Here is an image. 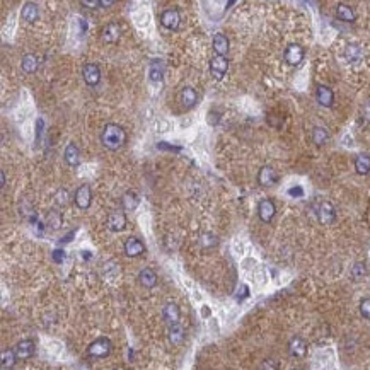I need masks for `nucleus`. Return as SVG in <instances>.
Segmentation results:
<instances>
[{"label":"nucleus","mask_w":370,"mask_h":370,"mask_svg":"<svg viewBox=\"0 0 370 370\" xmlns=\"http://www.w3.org/2000/svg\"><path fill=\"white\" fill-rule=\"evenodd\" d=\"M126 140H128V137H126L125 128L120 125H116V123H108L104 126V130H102V133H101L102 147L108 148V150H111V152L123 148Z\"/></svg>","instance_id":"1"},{"label":"nucleus","mask_w":370,"mask_h":370,"mask_svg":"<svg viewBox=\"0 0 370 370\" xmlns=\"http://www.w3.org/2000/svg\"><path fill=\"white\" fill-rule=\"evenodd\" d=\"M113 350V343L110 338H96L91 345L87 346V355L91 356V358H106V356H110Z\"/></svg>","instance_id":"2"},{"label":"nucleus","mask_w":370,"mask_h":370,"mask_svg":"<svg viewBox=\"0 0 370 370\" xmlns=\"http://www.w3.org/2000/svg\"><path fill=\"white\" fill-rule=\"evenodd\" d=\"M74 203L79 210H87L91 208L92 203V189L89 184H80L74 193Z\"/></svg>","instance_id":"3"},{"label":"nucleus","mask_w":370,"mask_h":370,"mask_svg":"<svg viewBox=\"0 0 370 370\" xmlns=\"http://www.w3.org/2000/svg\"><path fill=\"white\" fill-rule=\"evenodd\" d=\"M304 57H305V49L302 48L299 43H290L285 48V53H283V58H285V62L290 67L300 65L302 60H304Z\"/></svg>","instance_id":"4"},{"label":"nucleus","mask_w":370,"mask_h":370,"mask_svg":"<svg viewBox=\"0 0 370 370\" xmlns=\"http://www.w3.org/2000/svg\"><path fill=\"white\" fill-rule=\"evenodd\" d=\"M229 70V60L225 55H215L210 60V74L215 80H222Z\"/></svg>","instance_id":"5"},{"label":"nucleus","mask_w":370,"mask_h":370,"mask_svg":"<svg viewBox=\"0 0 370 370\" xmlns=\"http://www.w3.org/2000/svg\"><path fill=\"white\" fill-rule=\"evenodd\" d=\"M181 24V14L178 9H166L161 14V26L169 31H176Z\"/></svg>","instance_id":"6"},{"label":"nucleus","mask_w":370,"mask_h":370,"mask_svg":"<svg viewBox=\"0 0 370 370\" xmlns=\"http://www.w3.org/2000/svg\"><path fill=\"white\" fill-rule=\"evenodd\" d=\"M275 215H277V205H275V201L270 200V198L261 200L258 205V217L261 219V222L270 224L275 219Z\"/></svg>","instance_id":"7"},{"label":"nucleus","mask_w":370,"mask_h":370,"mask_svg":"<svg viewBox=\"0 0 370 370\" xmlns=\"http://www.w3.org/2000/svg\"><path fill=\"white\" fill-rule=\"evenodd\" d=\"M82 79L91 87H96L101 82V69H99L97 63H85L82 69Z\"/></svg>","instance_id":"8"},{"label":"nucleus","mask_w":370,"mask_h":370,"mask_svg":"<svg viewBox=\"0 0 370 370\" xmlns=\"http://www.w3.org/2000/svg\"><path fill=\"white\" fill-rule=\"evenodd\" d=\"M126 224H128V220H126L125 212H118V210L111 212L106 220V227L110 229L111 232H123L126 229Z\"/></svg>","instance_id":"9"},{"label":"nucleus","mask_w":370,"mask_h":370,"mask_svg":"<svg viewBox=\"0 0 370 370\" xmlns=\"http://www.w3.org/2000/svg\"><path fill=\"white\" fill-rule=\"evenodd\" d=\"M318 220L321 225H331L336 220V210L329 201H323L318 206Z\"/></svg>","instance_id":"10"},{"label":"nucleus","mask_w":370,"mask_h":370,"mask_svg":"<svg viewBox=\"0 0 370 370\" xmlns=\"http://www.w3.org/2000/svg\"><path fill=\"white\" fill-rule=\"evenodd\" d=\"M123 249H125V254L130 256V258H138V256H142L143 252H145V244H143L138 237L132 236L125 241Z\"/></svg>","instance_id":"11"},{"label":"nucleus","mask_w":370,"mask_h":370,"mask_svg":"<svg viewBox=\"0 0 370 370\" xmlns=\"http://www.w3.org/2000/svg\"><path fill=\"white\" fill-rule=\"evenodd\" d=\"M120 38H121V26L118 24V22H110V24H106L101 31V41L102 43L113 44V43L118 41Z\"/></svg>","instance_id":"12"},{"label":"nucleus","mask_w":370,"mask_h":370,"mask_svg":"<svg viewBox=\"0 0 370 370\" xmlns=\"http://www.w3.org/2000/svg\"><path fill=\"white\" fill-rule=\"evenodd\" d=\"M34 350H36V343L33 340H22L14 346L17 360H29L34 355Z\"/></svg>","instance_id":"13"},{"label":"nucleus","mask_w":370,"mask_h":370,"mask_svg":"<svg viewBox=\"0 0 370 370\" xmlns=\"http://www.w3.org/2000/svg\"><path fill=\"white\" fill-rule=\"evenodd\" d=\"M258 183L261 186H273L278 183V174L272 166H263L258 173Z\"/></svg>","instance_id":"14"},{"label":"nucleus","mask_w":370,"mask_h":370,"mask_svg":"<svg viewBox=\"0 0 370 370\" xmlns=\"http://www.w3.org/2000/svg\"><path fill=\"white\" fill-rule=\"evenodd\" d=\"M288 353L295 358H304L307 355V343L302 340L300 336H295L288 341Z\"/></svg>","instance_id":"15"},{"label":"nucleus","mask_w":370,"mask_h":370,"mask_svg":"<svg viewBox=\"0 0 370 370\" xmlns=\"http://www.w3.org/2000/svg\"><path fill=\"white\" fill-rule=\"evenodd\" d=\"M315 99L323 108H331L335 102V92L328 87V85H318L315 89Z\"/></svg>","instance_id":"16"},{"label":"nucleus","mask_w":370,"mask_h":370,"mask_svg":"<svg viewBox=\"0 0 370 370\" xmlns=\"http://www.w3.org/2000/svg\"><path fill=\"white\" fill-rule=\"evenodd\" d=\"M63 159H65V162L70 166V168H77V166L80 164V150L74 142H70L69 145L65 147Z\"/></svg>","instance_id":"17"},{"label":"nucleus","mask_w":370,"mask_h":370,"mask_svg":"<svg viewBox=\"0 0 370 370\" xmlns=\"http://www.w3.org/2000/svg\"><path fill=\"white\" fill-rule=\"evenodd\" d=\"M21 17L22 21H26L28 24H34L39 17V9L34 2H26L21 9Z\"/></svg>","instance_id":"18"},{"label":"nucleus","mask_w":370,"mask_h":370,"mask_svg":"<svg viewBox=\"0 0 370 370\" xmlns=\"http://www.w3.org/2000/svg\"><path fill=\"white\" fill-rule=\"evenodd\" d=\"M138 282L143 288H154L157 285V273L152 268H143L138 273Z\"/></svg>","instance_id":"19"},{"label":"nucleus","mask_w":370,"mask_h":370,"mask_svg":"<svg viewBox=\"0 0 370 370\" xmlns=\"http://www.w3.org/2000/svg\"><path fill=\"white\" fill-rule=\"evenodd\" d=\"M179 99H181V104L184 110H191L198 102V92L193 87H184L181 94H179Z\"/></svg>","instance_id":"20"},{"label":"nucleus","mask_w":370,"mask_h":370,"mask_svg":"<svg viewBox=\"0 0 370 370\" xmlns=\"http://www.w3.org/2000/svg\"><path fill=\"white\" fill-rule=\"evenodd\" d=\"M212 46H214L217 55H227L229 48H231V43H229V38L222 33H217L212 39Z\"/></svg>","instance_id":"21"},{"label":"nucleus","mask_w":370,"mask_h":370,"mask_svg":"<svg viewBox=\"0 0 370 370\" xmlns=\"http://www.w3.org/2000/svg\"><path fill=\"white\" fill-rule=\"evenodd\" d=\"M121 205H123V210L126 212H133L137 210V206L140 205V196L137 191H132V189H128V191L123 193V196H121Z\"/></svg>","instance_id":"22"},{"label":"nucleus","mask_w":370,"mask_h":370,"mask_svg":"<svg viewBox=\"0 0 370 370\" xmlns=\"http://www.w3.org/2000/svg\"><path fill=\"white\" fill-rule=\"evenodd\" d=\"M162 318H164V321L169 324H176L179 323V318H181V312H179V307L174 304V302H169V304H166L164 310H162Z\"/></svg>","instance_id":"23"},{"label":"nucleus","mask_w":370,"mask_h":370,"mask_svg":"<svg viewBox=\"0 0 370 370\" xmlns=\"http://www.w3.org/2000/svg\"><path fill=\"white\" fill-rule=\"evenodd\" d=\"M21 69L22 72H26V74H34V72L39 69V58L36 57L34 53H28V55L22 57Z\"/></svg>","instance_id":"24"},{"label":"nucleus","mask_w":370,"mask_h":370,"mask_svg":"<svg viewBox=\"0 0 370 370\" xmlns=\"http://www.w3.org/2000/svg\"><path fill=\"white\" fill-rule=\"evenodd\" d=\"M17 362V355L14 350H2V355H0V368L2 370H11L14 368V365Z\"/></svg>","instance_id":"25"},{"label":"nucleus","mask_w":370,"mask_h":370,"mask_svg":"<svg viewBox=\"0 0 370 370\" xmlns=\"http://www.w3.org/2000/svg\"><path fill=\"white\" fill-rule=\"evenodd\" d=\"M310 138H312V142L318 147H323L329 142V132L324 128V126H314L312 133H310Z\"/></svg>","instance_id":"26"},{"label":"nucleus","mask_w":370,"mask_h":370,"mask_svg":"<svg viewBox=\"0 0 370 370\" xmlns=\"http://www.w3.org/2000/svg\"><path fill=\"white\" fill-rule=\"evenodd\" d=\"M336 17L343 22H353L356 19L355 11L346 4H338L336 6Z\"/></svg>","instance_id":"27"},{"label":"nucleus","mask_w":370,"mask_h":370,"mask_svg":"<svg viewBox=\"0 0 370 370\" xmlns=\"http://www.w3.org/2000/svg\"><path fill=\"white\" fill-rule=\"evenodd\" d=\"M355 171L356 174L365 176L370 173V155L367 154H360L355 157Z\"/></svg>","instance_id":"28"},{"label":"nucleus","mask_w":370,"mask_h":370,"mask_svg":"<svg viewBox=\"0 0 370 370\" xmlns=\"http://www.w3.org/2000/svg\"><path fill=\"white\" fill-rule=\"evenodd\" d=\"M184 340V329L179 323L176 324H171L169 326V341L173 343V345H181Z\"/></svg>","instance_id":"29"},{"label":"nucleus","mask_w":370,"mask_h":370,"mask_svg":"<svg viewBox=\"0 0 370 370\" xmlns=\"http://www.w3.org/2000/svg\"><path fill=\"white\" fill-rule=\"evenodd\" d=\"M345 57H346V60H348L350 63H358L360 60H362L363 51H362V48H360L358 44H348L346 49H345Z\"/></svg>","instance_id":"30"},{"label":"nucleus","mask_w":370,"mask_h":370,"mask_svg":"<svg viewBox=\"0 0 370 370\" xmlns=\"http://www.w3.org/2000/svg\"><path fill=\"white\" fill-rule=\"evenodd\" d=\"M148 77H150L152 82H161L162 77H164V69H162V63L159 60H154L150 65V72H148Z\"/></svg>","instance_id":"31"},{"label":"nucleus","mask_w":370,"mask_h":370,"mask_svg":"<svg viewBox=\"0 0 370 370\" xmlns=\"http://www.w3.org/2000/svg\"><path fill=\"white\" fill-rule=\"evenodd\" d=\"M217 244H219V239H217L215 234L205 232L200 236V247H203V249H212V247H215Z\"/></svg>","instance_id":"32"},{"label":"nucleus","mask_w":370,"mask_h":370,"mask_svg":"<svg viewBox=\"0 0 370 370\" xmlns=\"http://www.w3.org/2000/svg\"><path fill=\"white\" fill-rule=\"evenodd\" d=\"M351 278L355 280V282H362V280L365 278V275H367V266H365V263H362V261H358V263H355L353 266H351Z\"/></svg>","instance_id":"33"},{"label":"nucleus","mask_w":370,"mask_h":370,"mask_svg":"<svg viewBox=\"0 0 370 370\" xmlns=\"http://www.w3.org/2000/svg\"><path fill=\"white\" fill-rule=\"evenodd\" d=\"M53 198H55L57 206H67V205H69V201H70V195H69V191H67L65 188L58 189Z\"/></svg>","instance_id":"34"},{"label":"nucleus","mask_w":370,"mask_h":370,"mask_svg":"<svg viewBox=\"0 0 370 370\" xmlns=\"http://www.w3.org/2000/svg\"><path fill=\"white\" fill-rule=\"evenodd\" d=\"M48 225H51L53 231H57V229L62 227V215H60V212H57V210L49 212V214H48Z\"/></svg>","instance_id":"35"},{"label":"nucleus","mask_w":370,"mask_h":370,"mask_svg":"<svg viewBox=\"0 0 370 370\" xmlns=\"http://www.w3.org/2000/svg\"><path fill=\"white\" fill-rule=\"evenodd\" d=\"M360 314H362L365 319H370V299H363L360 302Z\"/></svg>","instance_id":"36"},{"label":"nucleus","mask_w":370,"mask_h":370,"mask_svg":"<svg viewBox=\"0 0 370 370\" xmlns=\"http://www.w3.org/2000/svg\"><path fill=\"white\" fill-rule=\"evenodd\" d=\"M80 6L85 7V9H91V11H94V9L101 7V0H80Z\"/></svg>","instance_id":"37"},{"label":"nucleus","mask_w":370,"mask_h":370,"mask_svg":"<svg viewBox=\"0 0 370 370\" xmlns=\"http://www.w3.org/2000/svg\"><path fill=\"white\" fill-rule=\"evenodd\" d=\"M65 251L63 249H55L51 252V258H53V261H55L57 265H60V263H63V261H65Z\"/></svg>","instance_id":"38"},{"label":"nucleus","mask_w":370,"mask_h":370,"mask_svg":"<svg viewBox=\"0 0 370 370\" xmlns=\"http://www.w3.org/2000/svg\"><path fill=\"white\" fill-rule=\"evenodd\" d=\"M362 118L367 121V123H370V101L365 102L362 108Z\"/></svg>","instance_id":"39"},{"label":"nucleus","mask_w":370,"mask_h":370,"mask_svg":"<svg viewBox=\"0 0 370 370\" xmlns=\"http://www.w3.org/2000/svg\"><path fill=\"white\" fill-rule=\"evenodd\" d=\"M261 368H278V363L275 360H265V363L261 365Z\"/></svg>","instance_id":"40"},{"label":"nucleus","mask_w":370,"mask_h":370,"mask_svg":"<svg viewBox=\"0 0 370 370\" xmlns=\"http://www.w3.org/2000/svg\"><path fill=\"white\" fill-rule=\"evenodd\" d=\"M116 0H101V7H104V9H108V7H111L113 4H115Z\"/></svg>","instance_id":"41"},{"label":"nucleus","mask_w":370,"mask_h":370,"mask_svg":"<svg viewBox=\"0 0 370 370\" xmlns=\"http://www.w3.org/2000/svg\"><path fill=\"white\" fill-rule=\"evenodd\" d=\"M0 188H6V173L4 171H0Z\"/></svg>","instance_id":"42"},{"label":"nucleus","mask_w":370,"mask_h":370,"mask_svg":"<svg viewBox=\"0 0 370 370\" xmlns=\"http://www.w3.org/2000/svg\"><path fill=\"white\" fill-rule=\"evenodd\" d=\"M288 193H290V195H302V189L300 188H292Z\"/></svg>","instance_id":"43"}]
</instances>
